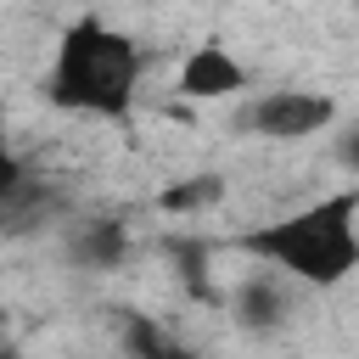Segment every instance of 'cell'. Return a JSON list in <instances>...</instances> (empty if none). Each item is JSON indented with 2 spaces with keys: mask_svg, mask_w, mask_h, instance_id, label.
Segmentation results:
<instances>
[{
  "mask_svg": "<svg viewBox=\"0 0 359 359\" xmlns=\"http://www.w3.org/2000/svg\"><path fill=\"white\" fill-rule=\"evenodd\" d=\"M236 247L264 258L286 280L331 292L359 269V185H342L309 208H292L269 224H252L247 236H236Z\"/></svg>",
  "mask_w": 359,
  "mask_h": 359,
  "instance_id": "6da1fadb",
  "label": "cell"
},
{
  "mask_svg": "<svg viewBox=\"0 0 359 359\" xmlns=\"http://www.w3.org/2000/svg\"><path fill=\"white\" fill-rule=\"evenodd\" d=\"M135 84H140V45L123 28H112L95 11L67 22L50 56V73H45L50 107L84 112V118H129Z\"/></svg>",
  "mask_w": 359,
  "mask_h": 359,
  "instance_id": "7a4b0ae2",
  "label": "cell"
},
{
  "mask_svg": "<svg viewBox=\"0 0 359 359\" xmlns=\"http://www.w3.org/2000/svg\"><path fill=\"white\" fill-rule=\"evenodd\" d=\"M337 95L325 90H264L258 101L241 107V129L264 135V140H309L325 135L337 123Z\"/></svg>",
  "mask_w": 359,
  "mask_h": 359,
  "instance_id": "3957f363",
  "label": "cell"
},
{
  "mask_svg": "<svg viewBox=\"0 0 359 359\" xmlns=\"http://www.w3.org/2000/svg\"><path fill=\"white\" fill-rule=\"evenodd\" d=\"M174 90H180V101H230V95L247 90V67L230 56L224 39H202V45L185 50Z\"/></svg>",
  "mask_w": 359,
  "mask_h": 359,
  "instance_id": "277c9868",
  "label": "cell"
},
{
  "mask_svg": "<svg viewBox=\"0 0 359 359\" xmlns=\"http://www.w3.org/2000/svg\"><path fill=\"white\" fill-rule=\"evenodd\" d=\"M123 252H129V230L118 219H90L73 230V258L90 269H112V264H123Z\"/></svg>",
  "mask_w": 359,
  "mask_h": 359,
  "instance_id": "5b68a950",
  "label": "cell"
},
{
  "mask_svg": "<svg viewBox=\"0 0 359 359\" xmlns=\"http://www.w3.org/2000/svg\"><path fill=\"white\" fill-rule=\"evenodd\" d=\"M224 202V174H185V180H174V185H163L157 191V213H208V208H219Z\"/></svg>",
  "mask_w": 359,
  "mask_h": 359,
  "instance_id": "8992f818",
  "label": "cell"
},
{
  "mask_svg": "<svg viewBox=\"0 0 359 359\" xmlns=\"http://www.w3.org/2000/svg\"><path fill=\"white\" fill-rule=\"evenodd\" d=\"M230 309H236V320L247 325V331H269V325H280V286L269 280V275H252L236 297H230Z\"/></svg>",
  "mask_w": 359,
  "mask_h": 359,
  "instance_id": "52a82bcc",
  "label": "cell"
},
{
  "mask_svg": "<svg viewBox=\"0 0 359 359\" xmlns=\"http://www.w3.org/2000/svg\"><path fill=\"white\" fill-rule=\"evenodd\" d=\"M123 348H129V359H202V353H191L185 342H174L157 320H146V314H129L123 320Z\"/></svg>",
  "mask_w": 359,
  "mask_h": 359,
  "instance_id": "ba28073f",
  "label": "cell"
},
{
  "mask_svg": "<svg viewBox=\"0 0 359 359\" xmlns=\"http://www.w3.org/2000/svg\"><path fill=\"white\" fill-rule=\"evenodd\" d=\"M342 163L359 174V129H353V135H342Z\"/></svg>",
  "mask_w": 359,
  "mask_h": 359,
  "instance_id": "9c48e42d",
  "label": "cell"
}]
</instances>
